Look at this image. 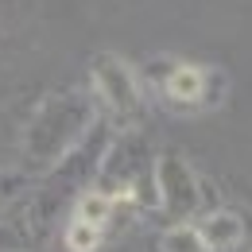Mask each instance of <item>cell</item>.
I'll return each mask as SVG.
<instances>
[{
    "label": "cell",
    "mask_w": 252,
    "mask_h": 252,
    "mask_svg": "<svg viewBox=\"0 0 252 252\" xmlns=\"http://www.w3.org/2000/svg\"><path fill=\"white\" fill-rule=\"evenodd\" d=\"M198 229H202V241H206L210 252L237 249L245 241V233H249V225H245V218L237 210H210L206 218L198 221Z\"/></svg>",
    "instance_id": "cell-5"
},
{
    "label": "cell",
    "mask_w": 252,
    "mask_h": 252,
    "mask_svg": "<svg viewBox=\"0 0 252 252\" xmlns=\"http://www.w3.org/2000/svg\"><path fill=\"white\" fill-rule=\"evenodd\" d=\"M152 82H156L159 97L171 109H179V113L214 109L218 105L214 86H225L221 82V70H210V66H198V63H159Z\"/></svg>",
    "instance_id": "cell-3"
},
{
    "label": "cell",
    "mask_w": 252,
    "mask_h": 252,
    "mask_svg": "<svg viewBox=\"0 0 252 252\" xmlns=\"http://www.w3.org/2000/svg\"><path fill=\"white\" fill-rule=\"evenodd\" d=\"M32 187V171H20V167H0V214L8 206H16Z\"/></svg>",
    "instance_id": "cell-8"
},
{
    "label": "cell",
    "mask_w": 252,
    "mask_h": 252,
    "mask_svg": "<svg viewBox=\"0 0 252 252\" xmlns=\"http://www.w3.org/2000/svg\"><path fill=\"white\" fill-rule=\"evenodd\" d=\"M159 252H210L202 241V229L190 221H175L171 229H163L159 237Z\"/></svg>",
    "instance_id": "cell-7"
},
{
    "label": "cell",
    "mask_w": 252,
    "mask_h": 252,
    "mask_svg": "<svg viewBox=\"0 0 252 252\" xmlns=\"http://www.w3.org/2000/svg\"><path fill=\"white\" fill-rule=\"evenodd\" d=\"M66 249L70 252H97L101 249V241H105V233L101 229H94V225H86V221H66V233H63Z\"/></svg>",
    "instance_id": "cell-9"
},
{
    "label": "cell",
    "mask_w": 252,
    "mask_h": 252,
    "mask_svg": "<svg viewBox=\"0 0 252 252\" xmlns=\"http://www.w3.org/2000/svg\"><path fill=\"white\" fill-rule=\"evenodd\" d=\"M152 187H156L159 206L175 221H187L202 206V183H198L194 167L183 156H175V152H163L152 163Z\"/></svg>",
    "instance_id": "cell-4"
},
{
    "label": "cell",
    "mask_w": 252,
    "mask_h": 252,
    "mask_svg": "<svg viewBox=\"0 0 252 252\" xmlns=\"http://www.w3.org/2000/svg\"><path fill=\"white\" fill-rule=\"evenodd\" d=\"M117 198L109 194V190H101V187H90V190H82L78 194V202H74V214L70 218L74 221H86V225H94V229H109V221L117 218Z\"/></svg>",
    "instance_id": "cell-6"
},
{
    "label": "cell",
    "mask_w": 252,
    "mask_h": 252,
    "mask_svg": "<svg viewBox=\"0 0 252 252\" xmlns=\"http://www.w3.org/2000/svg\"><path fill=\"white\" fill-rule=\"evenodd\" d=\"M97 97L90 90H59L43 97L20 128L24 171H59L97 125Z\"/></svg>",
    "instance_id": "cell-1"
},
{
    "label": "cell",
    "mask_w": 252,
    "mask_h": 252,
    "mask_svg": "<svg viewBox=\"0 0 252 252\" xmlns=\"http://www.w3.org/2000/svg\"><path fill=\"white\" fill-rule=\"evenodd\" d=\"M90 94L97 97V105L117 121L121 128L136 125L144 117V86L140 74L113 51H101L90 59Z\"/></svg>",
    "instance_id": "cell-2"
}]
</instances>
